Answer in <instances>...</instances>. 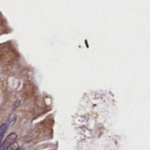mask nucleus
<instances>
[{
    "mask_svg": "<svg viewBox=\"0 0 150 150\" xmlns=\"http://www.w3.org/2000/svg\"><path fill=\"white\" fill-rule=\"evenodd\" d=\"M15 120H16V116L14 114H11L9 116V120H8V121L10 122V125L9 126H12L15 123Z\"/></svg>",
    "mask_w": 150,
    "mask_h": 150,
    "instance_id": "nucleus-1",
    "label": "nucleus"
},
{
    "mask_svg": "<svg viewBox=\"0 0 150 150\" xmlns=\"http://www.w3.org/2000/svg\"><path fill=\"white\" fill-rule=\"evenodd\" d=\"M17 150H24V149H21V148H18Z\"/></svg>",
    "mask_w": 150,
    "mask_h": 150,
    "instance_id": "nucleus-2",
    "label": "nucleus"
}]
</instances>
